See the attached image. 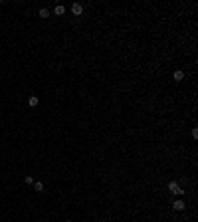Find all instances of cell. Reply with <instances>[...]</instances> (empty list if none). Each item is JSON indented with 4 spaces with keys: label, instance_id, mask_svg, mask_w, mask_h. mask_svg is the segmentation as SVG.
<instances>
[{
    "label": "cell",
    "instance_id": "1",
    "mask_svg": "<svg viewBox=\"0 0 198 222\" xmlns=\"http://www.w3.org/2000/svg\"><path fill=\"white\" fill-rule=\"evenodd\" d=\"M168 190H170V192H174L176 196H182V194H184V190L178 187V182H174V181L168 182Z\"/></svg>",
    "mask_w": 198,
    "mask_h": 222
},
{
    "label": "cell",
    "instance_id": "2",
    "mask_svg": "<svg viewBox=\"0 0 198 222\" xmlns=\"http://www.w3.org/2000/svg\"><path fill=\"white\" fill-rule=\"evenodd\" d=\"M71 14H74V16H81L83 14V6L81 4H71Z\"/></svg>",
    "mask_w": 198,
    "mask_h": 222
},
{
    "label": "cell",
    "instance_id": "3",
    "mask_svg": "<svg viewBox=\"0 0 198 222\" xmlns=\"http://www.w3.org/2000/svg\"><path fill=\"white\" fill-rule=\"evenodd\" d=\"M173 208L174 210H184V208H186V202H184L182 198H178V200H174L173 202Z\"/></svg>",
    "mask_w": 198,
    "mask_h": 222
},
{
    "label": "cell",
    "instance_id": "4",
    "mask_svg": "<svg viewBox=\"0 0 198 222\" xmlns=\"http://www.w3.org/2000/svg\"><path fill=\"white\" fill-rule=\"evenodd\" d=\"M38 103H40V99L36 97V95H30V97H28V105L30 107H38Z\"/></svg>",
    "mask_w": 198,
    "mask_h": 222
},
{
    "label": "cell",
    "instance_id": "5",
    "mask_svg": "<svg viewBox=\"0 0 198 222\" xmlns=\"http://www.w3.org/2000/svg\"><path fill=\"white\" fill-rule=\"evenodd\" d=\"M54 14H56V16H62V14H66V6H62V4H58V6L54 8Z\"/></svg>",
    "mask_w": 198,
    "mask_h": 222
},
{
    "label": "cell",
    "instance_id": "6",
    "mask_svg": "<svg viewBox=\"0 0 198 222\" xmlns=\"http://www.w3.org/2000/svg\"><path fill=\"white\" fill-rule=\"evenodd\" d=\"M173 77H174V82H182V79H184V72H182V70H176Z\"/></svg>",
    "mask_w": 198,
    "mask_h": 222
},
{
    "label": "cell",
    "instance_id": "7",
    "mask_svg": "<svg viewBox=\"0 0 198 222\" xmlns=\"http://www.w3.org/2000/svg\"><path fill=\"white\" fill-rule=\"evenodd\" d=\"M38 16H40V18H48V16H50V10H48V8H40Z\"/></svg>",
    "mask_w": 198,
    "mask_h": 222
},
{
    "label": "cell",
    "instance_id": "8",
    "mask_svg": "<svg viewBox=\"0 0 198 222\" xmlns=\"http://www.w3.org/2000/svg\"><path fill=\"white\" fill-rule=\"evenodd\" d=\"M34 189L38 190V192H42V190H44V182H40V181H36V182H34Z\"/></svg>",
    "mask_w": 198,
    "mask_h": 222
},
{
    "label": "cell",
    "instance_id": "9",
    "mask_svg": "<svg viewBox=\"0 0 198 222\" xmlns=\"http://www.w3.org/2000/svg\"><path fill=\"white\" fill-rule=\"evenodd\" d=\"M24 182H26V184H34V179H32V174H26V177H24Z\"/></svg>",
    "mask_w": 198,
    "mask_h": 222
},
{
    "label": "cell",
    "instance_id": "10",
    "mask_svg": "<svg viewBox=\"0 0 198 222\" xmlns=\"http://www.w3.org/2000/svg\"><path fill=\"white\" fill-rule=\"evenodd\" d=\"M66 222H74V220H66Z\"/></svg>",
    "mask_w": 198,
    "mask_h": 222
}]
</instances>
